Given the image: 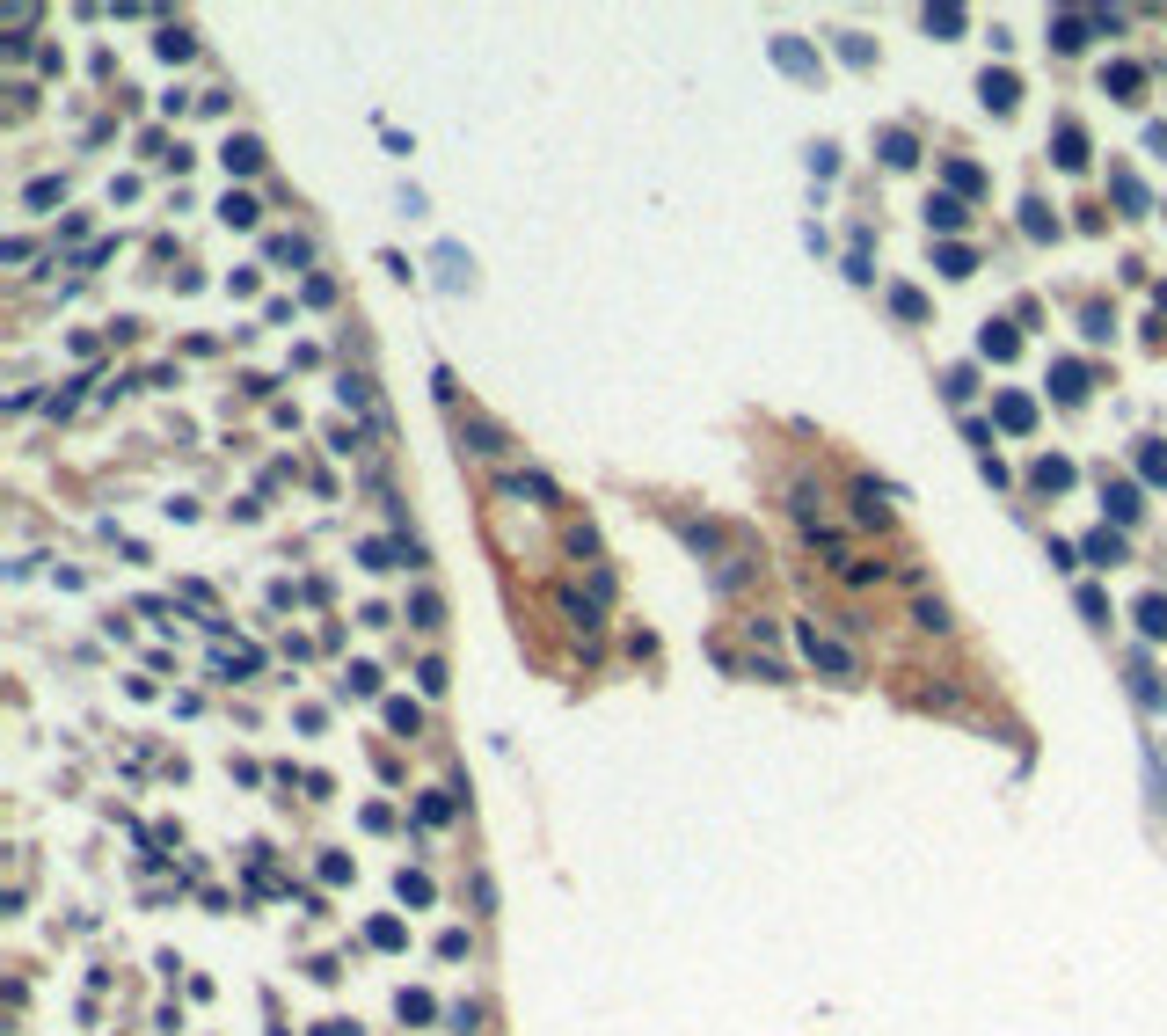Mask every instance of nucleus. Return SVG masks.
Segmentation results:
<instances>
[{"label": "nucleus", "mask_w": 1167, "mask_h": 1036, "mask_svg": "<svg viewBox=\"0 0 1167 1036\" xmlns=\"http://www.w3.org/2000/svg\"><path fill=\"white\" fill-rule=\"evenodd\" d=\"M256 161H263L256 139H234V146H227V169H256Z\"/></svg>", "instance_id": "nucleus-6"}, {"label": "nucleus", "mask_w": 1167, "mask_h": 1036, "mask_svg": "<svg viewBox=\"0 0 1167 1036\" xmlns=\"http://www.w3.org/2000/svg\"><path fill=\"white\" fill-rule=\"evenodd\" d=\"M773 59H781L788 74H817V66H810V51H803L796 37H781V44H773Z\"/></svg>", "instance_id": "nucleus-3"}, {"label": "nucleus", "mask_w": 1167, "mask_h": 1036, "mask_svg": "<svg viewBox=\"0 0 1167 1036\" xmlns=\"http://www.w3.org/2000/svg\"><path fill=\"white\" fill-rule=\"evenodd\" d=\"M927 220H934V227H963V205H956V197H934Z\"/></svg>", "instance_id": "nucleus-4"}, {"label": "nucleus", "mask_w": 1167, "mask_h": 1036, "mask_svg": "<svg viewBox=\"0 0 1167 1036\" xmlns=\"http://www.w3.org/2000/svg\"><path fill=\"white\" fill-rule=\"evenodd\" d=\"M1138 628H1145V635H1167V598H1160V591L1138 598Z\"/></svg>", "instance_id": "nucleus-2"}, {"label": "nucleus", "mask_w": 1167, "mask_h": 1036, "mask_svg": "<svg viewBox=\"0 0 1167 1036\" xmlns=\"http://www.w3.org/2000/svg\"><path fill=\"white\" fill-rule=\"evenodd\" d=\"M1109 511H1117V518H1138V497H1131V489L1117 482V489H1109Z\"/></svg>", "instance_id": "nucleus-7"}, {"label": "nucleus", "mask_w": 1167, "mask_h": 1036, "mask_svg": "<svg viewBox=\"0 0 1167 1036\" xmlns=\"http://www.w3.org/2000/svg\"><path fill=\"white\" fill-rule=\"evenodd\" d=\"M803 657L824 672V679H861V657L840 642V635H817V628H803Z\"/></svg>", "instance_id": "nucleus-1"}, {"label": "nucleus", "mask_w": 1167, "mask_h": 1036, "mask_svg": "<svg viewBox=\"0 0 1167 1036\" xmlns=\"http://www.w3.org/2000/svg\"><path fill=\"white\" fill-rule=\"evenodd\" d=\"M883 161H891V169H905V161H912V139H905V132H883Z\"/></svg>", "instance_id": "nucleus-5"}]
</instances>
